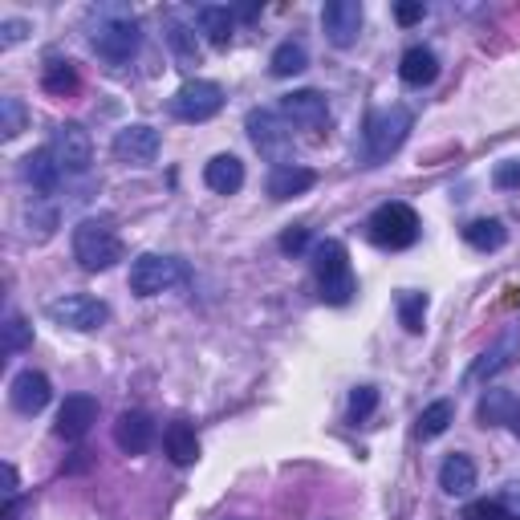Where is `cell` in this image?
Returning <instances> with one entry per match:
<instances>
[{
	"label": "cell",
	"instance_id": "cell-1",
	"mask_svg": "<svg viewBox=\"0 0 520 520\" xmlns=\"http://www.w3.org/2000/svg\"><path fill=\"white\" fill-rule=\"evenodd\" d=\"M313 277H317V297L325 305H350L354 293H358L350 252H346L342 240H321L313 248Z\"/></svg>",
	"mask_w": 520,
	"mask_h": 520
},
{
	"label": "cell",
	"instance_id": "cell-2",
	"mask_svg": "<svg viewBox=\"0 0 520 520\" xmlns=\"http://www.w3.org/2000/svg\"><path fill=\"white\" fill-rule=\"evenodd\" d=\"M411 126H415V118H411L407 106H382V110H374L366 118V126H362V159L370 167L382 163V159H390L407 143Z\"/></svg>",
	"mask_w": 520,
	"mask_h": 520
},
{
	"label": "cell",
	"instance_id": "cell-3",
	"mask_svg": "<svg viewBox=\"0 0 520 520\" xmlns=\"http://www.w3.org/2000/svg\"><path fill=\"white\" fill-rule=\"evenodd\" d=\"M74 260L86 273H106L122 260V240L110 220H82L74 228Z\"/></svg>",
	"mask_w": 520,
	"mask_h": 520
},
{
	"label": "cell",
	"instance_id": "cell-4",
	"mask_svg": "<svg viewBox=\"0 0 520 520\" xmlns=\"http://www.w3.org/2000/svg\"><path fill=\"white\" fill-rule=\"evenodd\" d=\"M191 273L179 256H163V252H143L135 265H130V293L139 297H159L175 285H183Z\"/></svg>",
	"mask_w": 520,
	"mask_h": 520
},
{
	"label": "cell",
	"instance_id": "cell-5",
	"mask_svg": "<svg viewBox=\"0 0 520 520\" xmlns=\"http://www.w3.org/2000/svg\"><path fill=\"white\" fill-rule=\"evenodd\" d=\"M366 232L378 248H390V252H399V248H411L419 240V216L411 204H382L370 220H366Z\"/></svg>",
	"mask_w": 520,
	"mask_h": 520
},
{
	"label": "cell",
	"instance_id": "cell-6",
	"mask_svg": "<svg viewBox=\"0 0 520 520\" xmlns=\"http://www.w3.org/2000/svg\"><path fill=\"white\" fill-rule=\"evenodd\" d=\"M49 321L65 325V330H78V334H94L110 321V305L90 297V293H65V297H53L45 305Z\"/></svg>",
	"mask_w": 520,
	"mask_h": 520
},
{
	"label": "cell",
	"instance_id": "cell-7",
	"mask_svg": "<svg viewBox=\"0 0 520 520\" xmlns=\"http://www.w3.org/2000/svg\"><path fill=\"white\" fill-rule=\"evenodd\" d=\"M90 41H94V53H98V57H106L110 65H122V61H130V57L139 53L143 33H139V21H135V17L110 13L106 21H98V29L90 33Z\"/></svg>",
	"mask_w": 520,
	"mask_h": 520
},
{
	"label": "cell",
	"instance_id": "cell-8",
	"mask_svg": "<svg viewBox=\"0 0 520 520\" xmlns=\"http://www.w3.org/2000/svg\"><path fill=\"white\" fill-rule=\"evenodd\" d=\"M244 126H248V139H252V147H256L260 155H269L277 167L289 163V155H293V135H289V122L281 118V110H252Z\"/></svg>",
	"mask_w": 520,
	"mask_h": 520
},
{
	"label": "cell",
	"instance_id": "cell-9",
	"mask_svg": "<svg viewBox=\"0 0 520 520\" xmlns=\"http://www.w3.org/2000/svg\"><path fill=\"white\" fill-rule=\"evenodd\" d=\"M224 110V90L208 78H191L171 94V114L179 122H208Z\"/></svg>",
	"mask_w": 520,
	"mask_h": 520
},
{
	"label": "cell",
	"instance_id": "cell-10",
	"mask_svg": "<svg viewBox=\"0 0 520 520\" xmlns=\"http://www.w3.org/2000/svg\"><path fill=\"white\" fill-rule=\"evenodd\" d=\"M57 167L65 175H86L94 163V143H90V130L82 122H61L53 130V143H49Z\"/></svg>",
	"mask_w": 520,
	"mask_h": 520
},
{
	"label": "cell",
	"instance_id": "cell-11",
	"mask_svg": "<svg viewBox=\"0 0 520 520\" xmlns=\"http://www.w3.org/2000/svg\"><path fill=\"white\" fill-rule=\"evenodd\" d=\"M321 29L330 37V45L350 49L362 33V5L358 0H330V5L321 9Z\"/></svg>",
	"mask_w": 520,
	"mask_h": 520
},
{
	"label": "cell",
	"instance_id": "cell-12",
	"mask_svg": "<svg viewBox=\"0 0 520 520\" xmlns=\"http://www.w3.org/2000/svg\"><path fill=\"white\" fill-rule=\"evenodd\" d=\"M98 423V399L94 395H70L61 403V411H57V435L61 439H86L90 435V427Z\"/></svg>",
	"mask_w": 520,
	"mask_h": 520
},
{
	"label": "cell",
	"instance_id": "cell-13",
	"mask_svg": "<svg viewBox=\"0 0 520 520\" xmlns=\"http://www.w3.org/2000/svg\"><path fill=\"white\" fill-rule=\"evenodd\" d=\"M9 399H13V407L21 415H41L49 407V399H53V386H49V378L41 370H21L13 378V386H9Z\"/></svg>",
	"mask_w": 520,
	"mask_h": 520
},
{
	"label": "cell",
	"instance_id": "cell-14",
	"mask_svg": "<svg viewBox=\"0 0 520 520\" xmlns=\"http://www.w3.org/2000/svg\"><path fill=\"white\" fill-rule=\"evenodd\" d=\"M114 155L126 159V163H151L159 155V130L155 126H122L118 135H114Z\"/></svg>",
	"mask_w": 520,
	"mask_h": 520
},
{
	"label": "cell",
	"instance_id": "cell-15",
	"mask_svg": "<svg viewBox=\"0 0 520 520\" xmlns=\"http://www.w3.org/2000/svg\"><path fill=\"white\" fill-rule=\"evenodd\" d=\"M281 118L285 122H297V126H321L330 118V102H325L317 90H293L281 98Z\"/></svg>",
	"mask_w": 520,
	"mask_h": 520
},
{
	"label": "cell",
	"instance_id": "cell-16",
	"mask_svg": "<svg viewBox=\"0 0 520 520\" xmlns=\"http://www.w3.org/2000/svg\"><path fill=\"white\" fill-rule=\"evenodd\" d=\"M114 443H118L126 455H143V451L155 443V423H151V415H143V411H122L118 423H114Z\"/></svg>",
	"mask_w": 520,
	"mask_h": 520
},
{
	"label": "cell",
	"instance_id": "cell-17",
	"mask_svg": "<svg viewBox=\"0 0 520 520\" xmlns=\"http://www.w3.org/2000/svg\"><path fill=\"white\" fill-rule=\"evenodd\" d=\"M516 354H520V330H508L492 350H484V354L476 358V366L468 370V386H472V382H484V378H496L504 366H512Z\"/></svg>",
	"mask_w": 520,
	"mask_h": 520
},
{
	"label": "cell",
	"instance_id": "cell-18",
	"mask_svg": "<svg viewBox=\"0 0 520 520\" xmlns=\"http://www.w3.org/2000/svg\"><path fill=\"white\" fill-rule=\"evenodd\" d=\"M439 488L447 492V496H472V488H476V464H472V455H464V451H451L447 460L439 464Z\"/></svg>",
	"mask_w": 520,
	"mask_h": 520
},
{
	"label": "cell",
	"instance_id": "cell-19",
	"mask_svg": "<svg viewBox=\"0 0 520 520\" xmlns=\"http://www.w3.org/2000/svg\"><path fill=\"white\" fill-rule=\"evenodd\" d=\"M317 183V171L313 167H301V163H285V167H273L269 171V195L273 200H293V195H305L309 187Z\"/></svg>",
	"mask_w": 520,
	"mask_h": 520
},
{
	"label": "cell",
	"instance_id": "cell-20",
	"mask_svg": "<svg viewBox=\"0 0 520 520\" xmlns=\"http://www.w3.org/2000/svg\"><path fill=\"white\" fill-rule=\"evenodd\" d=\"M399 78H403L407 86H415V90L431 86V82L439 78V57H435L431 49H423V45L407 49L403 61H399Z\"/></svg>",
	"mask_w": 520,
	"mask_h": 520
},
{
	"label": "cell",
	"instance_id": "cell-21",
	"mask_svg": "<svg viewBox=\"0 0 520 520\" xmlns=\"http://www.w3.org/2000/svg\"><path fill=\"white\" fill-rule=\"evenodd\" d=\"M21 175H25V183H33V191L53 195V191H57V179H61V167H57L53 151H33V155L21 159Z\"/></svg>",
	"mask_w": 520,
	"mask_h": 520
},
{
	"label": "cell",
	"instance_id": "cell-22",
	"mask_svg": "<svg viewBox=\"0 0 520 520\" xmlns=\"http://www.w3.org/2000/svg\"><path fill=\"white\" fill-rule=\"evenodd\" d=\"M163 447H167V455H171V460H175L179 468H187V464L200 460V439H195L191 423H183V419L167 423V431H163Z\"/></svg>",
	"mask_w": 520,
	"mask_h": 520
},
{
	"label": "cell",
	"instance_id": "cell-23",
	"mask_svg": "<svg viewBox=\"0 0 520 520\" xmlns=\"http://www.w3.org/2000/svg\"><path fill=\"white\" fill-rule=\"evenodd\" d=\"M204 183L220 195H236L244 187V163L236 155H216L208 167H204Z\"/></svg>",
	"mask_w": 520,
	"mask_h": 520
},
{
	"label": "cell",
	"instance_id": "cell-24",
	"mask_svg": "<svg viewBox=\"0 0 520 520\" xmlns=\"http://www.w3.org/2000/svg\"><path fill=\"white\" fill-rule=\"evenodd\" d=\"M41 86L53 94V98H65L78 90V65L70 57H49L41 65Z\"/></svg>",
	"mask_w": 520,
	"mask_h": 520
},
{
	"label": "cell",
	"instance_id": "cell-25",
	"mask_svg": "<svg viewBox=\"0 0 520 520\" xmlns=\"http://www.w3.org/2000/svg\"><path fill=\"white\" fill-rule=\"evenodd\" d=\"M305 65H309V49H305L301 41H281V45L273 49V57H269L273 78H297Z\"/></svg>",
	"mask_w": 520,
	"mask_h": 520
},
{
	"label": "cell",
	"instance_id": "cell-26",
	"mask_svg": "<svg viewBox=\"0 0 520 520\" xmlns=\"http://www.w3.org/2000/svg\"><path fill=\"white\" fill-rule=\"evenodd\" d=\"M395 309H399V321L407 334H423V321H427V293L419 289H403L395 297Z\"/></svg>",
	"mask_w": 520,
	"mask_h": 520
},
{
	"label": "cell",
	"instance_id": "cell-27",
	"mask_svg": "<svg viewBox=\"0 0 520 520\" xmlns=\"http://www.w3.org/2000/svg\"><path fill=\"white\" fill-rule=\"evenodd\" d=\"M516 415H520V407H516V399L508 395V390H488V395L480 399V423L484 427H492V423H516Z\"/></svg>",
	"mask_w": 520,
	"mask_h": 520
},
{
	"label": "cell",
	"instance_id": "cell-28",
	"mask_svg": "<svg viewBox=\"0 0 520 520\" xmlns=\"http://www.w3.org/2000/svg\"><path fill=\"white\" fill-rule=\"evenodd\" d=\"M195 21H200V29H204V37L212 45H228L232 41V13L224 5H204L200 13H195Z\"/></svg>",
	"mask_w": 520,
	"mask_h": 520
},
{
	"label": "cell",
	"instance_id": "cell-29",
	"mask_svg": "<svg viewBox=\"0 0 520 520\" xmlns=\"http://www.w3.org/2000/svg\"><path fill=\"white\" fill-rule=\"evenodd\" d=\"M464 240H468L472 248H480V252H496V248H504L508 232H504L500 220H472V224L464 228Z\"/></svg>",
	"mask_w": 520,
	"mask_h": 520
},
{
	"label": "cell",
	"instance_id": "cell-30",
	"mask_svg": "<svg viewBox=\"0 0 520 520\" xmlns=\"http://www.w3.org/2000/svg\"><path fill=\"white\" fill-rule=\"evenodd\" d=\"M451 423H455V403L439 399V403L423 407V415H419V439H439Z\"/></svg>",
	"mask_w": 520,
	"mask_h": 520
},
{
	"label": "cell",
	"instance_id": "cell-31",
	"mask_svg": "<svg viewBox=\"0 0 520 520\" xmlns=\"http://www.w3.org/2000/svg\"><path fill=\"white\" fill-rule=\"evenodd\" d=\"M33 346V325L21 317V313H9L5 317V350L9 354H21V350H29Z\"/></svg>",
	"mask_w": 520,
	"mask_h": 520
},
{
	"label": "cell",
	"instance_id": "cell-32",
	"mask_svg": "<svg viewBox=\"0 0 520 520\" xmlns=\"http://www.w3.org/2000/svg\"><path fill=\"white\" fill-rule=\"evenodd\" d=\"M21 130H25V106H21V98H0V135L17 139Z\"/></svg>",
	"mask_w": 520,
	"mask_h": 520
},
{
	"label": "cell",
	"instance_id": "cell-33",
	"mask_svg": "<svg viewBox=\"0 0 520 520\" xmlns=\"http://www.w3.org/2000/svg\"><path fill=\"white\" fill-rule=\"evenodd\" d=\"M374 407H378V386H358V390H350V423L370 419Z\"/></svg>",
	"mask_w": 520,
	"mask_h": 520
},
{
	"label": "cell",
	"instance_id": "cell-34",
	"mask_svg": "<svg viewBox=\"0 0 520 520\" xmlns=\"http://www.w3.org/2000/svg\"><path fill=\"white\" fill-rule=\"evenodd\" d=\"M167 41H171V49H175V57H179L183 65L200 61V49H195V33H187L183 25H171V29H167Z\"/></svg>",
	"mask_w": 520,
	"mask_h": 520
},
{
	"label": "cell",
	"instance_id": "cell-35",
	"mask_svg": "<svg viewBox=\"0 0 520 520\" xmlns=\"http://www.w3.org/2000/svg\"><path fill=\"white\" fill-rule=\"evenodd\" d=\"M277 244H281V252H285V256H297V252H305V248H309V228H285Z\"/></svg>",
	"mask_w": 520,
	"mask_h": 520
},
{
	"label": "cell",
	"instance_id": "cell-36",
	"mask_svg": "<svg viewBox=\"0 0 520 520\" xmlns=\"http://www.w3.org/2000/svg\"><path fill=\"white\" fill-rule=\"evenodd\" d=\"M464 516L468 520H508V512L500 508V500H476V504H468Z\"/></svg>",
	"mask_w": 520,
	"mask_h": 520
},
{
	"label": "cell",
	"instance_id": "cell-37",
	"mask_svg": "<svg viewBox=\"0 0 520 520\" xmlns=\"http://www.w3.org/2000/svg\"><path fill=\"white\" fill-rule=\"evenodd\" d=\"M25 33H29V21H21V17H9V21H0V45H17V41H25Z\"/></svg>",
	"mask_w": 520,
	"mask_h": 520
},
{
	"label": "cell",
	"instance_id": "cell-38",
	"mask_svg": "<svg viewBox=\"0 0 520 520\" xmlns=\"http://www.w3.org/2000/svg\"><path fill=\"white\" fill-rule=\"evenodd\" d=\"M496 500H500V508L508 512V520H520V484H504Z\"/></svg>",
	"mask_w": 520,
	"mask_h": 520
},
{
	"label": "cell",
	"instance_id": "cell-39",
	"mask_svg": "<svg viewBox=\"0 0 520 520\" xmlns=\"http://www.w3.org/2000/svg\"><path fill=\"white\" fill-rule=\"evenodd\" d=\"M423 5L419 0H403V5H395V17H399V25H415V21H423Z\"/></svg>",
	"mask_w": 520,
	"mask_h": 520
},
{
	"label": "cell",
	"instance_id": "cell-40",
	"mask_svg": "<svg viewBox=\"0 0 520 520\" xmlns=\"http://www.w3.org/2000/svg\"><path fill=\"white\" fill-rule=\"evenodd\" d=\"M492 179H496V187H520V163H500Z\"/></svg>",
	"mask_w": 520,
	"mask_h": 520
},
{
	"label": "cell",
	"instance_id": "cell-41",
	"mask_svg": "<svg viewBox=\"0 0 520 520\" xmlns=\"http://www.w3.org/2000/svg\"><path fill=\"white\" fill-rule=\"evenodd\" d=\"M29 224H37V240H45V236L53 232V224H57V212L49 208V212H41V216H29Z\"/></svg>",
	"mask_w": 520,
	"mask_h": 520
},
{
	"label": "cell",
	"instance_id": "cell-42",
	"mask_svg": "<svg viewBox=\"0 0 520 520\" xmlns=\"http://www.w3.org/2000/svg\"><path fill=\"white\" fill-rule=\"evenodd\" d=\"M5 484H9V488H5V496H9V500H17L21 480H17V468H13V464H5Z\"/></svg>",
	"mask_w": 520,
	"mask_h": 520
}]
</instances>
